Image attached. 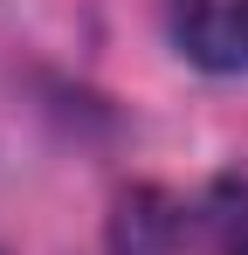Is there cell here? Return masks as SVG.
Segmentation results:
<instances>
[{
  "mask_svg": "<svg viewBox=\"0 0 248 255\" xmlns=\"http://www.w3.org/2000/svg\"><path fill=\"white\" fill-rule=\"evenodd\" d=\"M172 42L214 76L248 69V0H172Z\"/></svg>",
  "mask_w": 248,
  "mask_h": 255,
  "instance_id": "obj_2",
  "label": "cell"
},
{
  "mask_svg": "<svg viewBox=\"0 0 248 255\" xmlns=\"http://www.w3.org/2000/svg\"><path fill=\"white\" fill-rule=\"evenodd\" d=\"M111 255H214L207 221L186 214L165 186H131L111 214Z\"/></svg>",
  "mask_w": 248,
  "mask_h": 255,
  "instance_id": "obj_1",
  "label": "cell"
},
{
  "mask_svg": "<svg viewBox=\"0 0 248 255\" xmlns=\"http://www.w3.org/2000/svg\"><path fill=\"white\" fill-rule=\"evenodd\" d=\"M200 221H207L214 255H248V179H214Z\"/></svg>",
  "mask_w": 248,
  "mask_h": 255,
  "instance_id": "obj_3",
  "label": "cell"
}]
</instances>
